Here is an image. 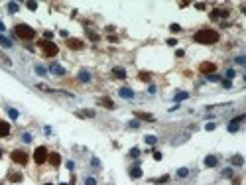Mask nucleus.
<instances>
[{
    "label": "nucleus",
    "instance_id": "obj_1",
    "mask_svg": "<svg viewBox=\"0 0 246 185\" xmlns=\"http://www.w3.org/2000/svg\"><path fill=\"white\" fill-rule=\"evenodd\" d=\"M193 40L197 43H203V46H211V43H217L219 41V32L215 30H209V28H203L193 35Z\"/></svg>",
    "mask_w": 246,
    "mask_h": 185
},
{
    "label": "nucleus",
    "instance_id": "obj_2",
    "mask_svg": "<svg viewBox=\"0 0 246 185\" xmlns=\"http://www.w3.org/2000/svg\"><path fill=\"white\" fill-rule=\"evenodd\" d=\"M14 32H16V35L20 40H34L36 38V30L30 28L28 24H18L16 28H14Z\"/></svg>",
    "mask_w": 246,
    "mask_h": 185
},
{
    "label": "nucleus",
    "instance_id": "obj_3",
    "mask_svg": "<svg viewBox=\"0 0 246 185\" xmlns=\"http://www.w3.org/2000/svg\"><path fill=\"white\" fill-rule=\"evenodd\" d=\"M38 46H40V49H41V53L46 55V57H55L57 53H59V47L55 46L53 41H47V40H41V41H38Z\"/></svg>",
    "mask_w": 246,
    "mask_h": 185
},
{
    "label": "nucleus",
    "instance_id": "obj_4",
    "mask_svg": "<svg viewBox=\"0 0 246 185\" xmlns=\"http://www.w3.org/2000/svg\"><path fill=\"white\" fill-rule=\"evenodd\" d=\"M12 160L16 161V164H20V166H26L28 164V154L24 150H14L12 152Z\"/></svg>",
    "mask_w": 246,
    "mask_h": 185
},
{
    "label": "nucleus",
    "instance_id": "obj_5",
    "mask_svg": "<svg viewBox=\"0 0 246 185\" xmlns=\"http://www.w3.org/2000/svg\"><path fill=\"white\" fill-rule=\"evenodd\" d=\"M47 150L43 146H40V148H36V152H34V160H36V164H43V161L47 160Z\"/></svg>",
    "mask_w": 246,
    "mask_h": 185
},
{
    "label": "nucleus",
    "instance_id": "obj_6",
    "mask_svg": "<svg viewBox=\"0 0 246 185\" xmlns=\"http://www.w3.org/2000/svg\"><path fill=\"white\" fill-rule=\"evenodd\" d=\"M199 71L203 73V75H211V73L217 71V65L211 63V61H205V63H201V65H199Z\"/></svg>",
    "mask_w": 246,
    "mask_h": 185
},
{
    "label": "nucleus",
    "instance_id": "obj_7",
    "mask_svg": "<svg viewBox=\"0 0 246 185\" xmlns=\"http://www.w3.org/2000/svg\"><path fill=\"white\" fill-rule=\"evenodd\" d=\"M67 47H69V49H83V41L71 38V40H67Z\"/></svg>",
    "mask_w": 246,
    "mask_h": 185
},
{
    "label": "nucleus",
    "instance_id": "obj_8",
    "mask_svg": "<svg viewBox=\"0 0 246 185\" xmlns=\"http://www.w3.org/2000/svg\"><path fill=\"white\" fill-rule=\"evenodd\" d=\"M8 134H10V124L4 122V120H0V138H6Z\"/></svg>",
    "mask_w": 246,
    "mask_h": 185
},
{
    "label": "nucleus",
    "instance_id": "obj_9",
    "mask_svg": "<svg viewBox=\"0 0 246 185\" xmlns=\"http://www.w3.org/2000/svg\"><path fill=\"white\" fill-rule=\"evenodd\" d=\"M49 71L53 73V75H57V77H61V75H65V69L61 67V65H57V63H51V67H49Z\"/></svg>",
    "mask_w": 246,
    "mask_h": 185
},
{
    "label": "nucleus",
    "instance_id": "obj_10",
    "mask_svg": "<svg viewBox=\"0 0 246 185\" xmlns=\"http://www.w3.org/2000/svg\"><path fill=\"white\" fill-rule=\"evenodd\" d=\"M47 158H49V164H51V166H53V167H57L59 164H61V156H59V154H57V152H53V154H49V156H47Z\"/></svg>",
    "mask_w": 246,
    "mask_h": 185
},
{
    "label": "nucleus",
    "instance_id": "obj_11",
    "mask_svg": "<svg viewBox=\"0 0 246 185\" xmlns=\"http://www.w3.org/2000/svg\"><path fill=\"white\" fill-rule=\"evenodd\" d=\"M228 14H230L228 10H213V12H211V20H217L219 16H222V18H227V16H228Z\"/></svg>",
    "mask_w": 246,
    "mask_h": 185
},
{
    "label": "nucleus",
    "instance_id": "obj_12",
    "mask_svg": "<svg viewBox=\"0 0 246 185\" xmlns=\"http://www.w3.org/2000/svg\"><path fill=\"white\" fill-rule=\"evenodd\" d=\"M217 164H219V160L215 158V156H207V158H205V166H207V167H215Z\"/></svg>",
    "mask_w": 246,
    "mask_h": 185
},
{
    "label": "nucleus",
    "instance_id": "obj_13",
    "mask_svg": "<svg viewBox=\"0 0 246 185\" xmlns=\"http://www.w3.org/2000/svg\"><path fill=\"white\" fill-rule=\"evenodd\" d=\"M118 93H120V97H124V99H132V97H134V93L130 91L128 87H122V89H120V91H118Z\"/></svg>",
    "mask_w": 246,
    "mask_h": 185
},
{
    "label": "nucleus",
    "instance_id": "obj_14",
    "mask_svg": "<svg viewBox=\"0 0 246 185\" xmlns=\"http://www.w3.org/2000/svg\"><path fill=\"white\" fill-rule=\"evenodd\" d=\"M112 75L118 77V79H124V77H126V71H124L122 67H114V69H112Z\"/></svg>",
    "mask_w": 246,
    "mask_h": 185
},
{
    "label": "nucleus",
    "instance_id": "obj_15",
    "mask_svg": "<svg viewBox=\"0 0 246 185\" xmlns=\"http://www.w3.org/2000/svg\"><path fill=\"white\" fill-rule=\"evenodd\" d=\"M130 177H134V179L142 177V169H140V167H130Z\"/></svg>",
    "mask_w": 246,
    "mask_h": 185
},
{
    "label": "nucleus",
    "instance_id": "obj_16",
    "mask_svg": "<svg viewBox=\"0 0 246 185\" xmlns=\"http://www.w3.org/2000/svg\"><path fill=\"white\" fill-rule=\"evenodd\" d=\"M136 118H140V120H154V116L148 112H136Z\"/></svg>",
    "mask_w": 246,
    "mask_h": 185
},
{
    "label": "nucleus",
    "instance_id": "obj_17",
    "mask_svg": "<svg viewBox=\"0 0 246 185\" xmlns=\"http://www.w3.org/2000/svg\"><path fill=\"white\" fill-rule=\"evenodd\" d=\"M0 46H2V47H12V41H10L8 38H4L2 34H0Z\"/></svg>",
    "mask_w": 246,
    "mask_h": 185
},
{
    "label": "nucleus",
    "instance_id": "obj_18",
    "mask_svg": "<svg viewBox=\"0 0 246 185\" xmlns=\"http://www.w3.org/2000/svg\"><path fill=\"white\" fill-rule=\"evenodd\" d=\"M99 102H101V105H102V106H107V108H114V102H112V101H110V99H101Z\"/></svg>",
    "mask_w": 246,
    "mask_h": 185
},
{
    "label": "nucleus",
    "instance_id": "obj_19",
    "mask_svg": "<svg viewBox=\"0 0 246 185\" xmlns=\"http://www.w3.org/2000/svg\"><path fill=\"white\" fill-rule=\"evenodd\" d=\"M79 79L83 81V83H89V81H91V75H89L87 71H81V73H79Z\"/></svg>",
    "mask_w": 246,
    "mask_h": 185
},
{
    "label": "nucleus",
    "instance_id": "obj_20",
    "mask_svg": "<svg viewBox=\"0 0 246 185\" xmlns=\"http://www.w3.org/2000/svg\"><path fill=\"white\" fill-rule=\"evenodd\" d=\"M187 97H189V93H177L175 97H173V101H175V102H179V101H185Z\"/></svg>",
    "mask_w": 246,
    "mask_h": 185
},
{
    "label": "nucleus",
    "instance_id": "obj_21",
    "mask_svg": "<svg viewBox=\"0 0 246 185\" xmlns=\"http://www.w3.org/2000/svg\"><path fill=\"white\" fill-rule=\"evenodd\" d=\"M230 161H232V166H242V164H244V158H242V156H234Z\"/></svg>",
    "mask_w": 246,
    "mask_h": 185
},
{
    "label": "nucleus",
    "instance_id": "obj_22",
    "mask_svg": "<svg viewBox=\"0 0 246 185\" xmlns=\"http://www.w3.org/2000/svg\"><path fill=\"white\" fill-rule=\"evenodd\" d=\"M8 12H10V14H16V12H18V4H16V2H10V4H8Z\"/></svg>",
    "mask_w": 246,
    "mask_h": 185
},
{
    "label": "nucleus",
    "instance_id": "obj_23",
    "mask_svg": "<svg viewBox=\"0 0 246 185\" xmlns=\"http://www.w3.org/2000/svg\"><path fill=\"white\" fill-rule=\"evenodd\" d=\"M8 177H10V181H14V183H18V181H22V175H20V173H10Z\"/></svg>",
    "mask_w": 246,
    "mask_h": 185
},
{
    "label": "nucleus",
    "instance_id": "obj_24",
    "mask_svg": "<svg viewBox=\"0 0 246 185\" xmlns=\"http://www.w3.org/2000/svg\"><path fill=\"white\" fill-rule=\"evenodd\" d=\"M156 142H158V138H156V136H146V144L148 146H154Z\"/></svg>",
    "mask_w": 246,
    "mask_h": 185
},
{
    "label": "nucleus",
    "instance_id": "obj_25",
    "mask_svg": "<svg viewBox=\"0 0 246 185\" xmlns=\"http://www.w3.org/2000/svg\"><path fill=\"white\" fill-rule=\"evenodd\" d=\"M187 175H189V169L187 167H181L179 171H177V177H187Z\"/></svg>",
    "mask_w": 246,
    "mask_h": 185
},
{
    "label": "nucleus",
    "instance_id": "obj_26",
    "mask_svg": "<svg viewBox=\"0 0 246 185\" xmlns=\"http://www.w3.org/2000/svg\"><path fill=\"white\" fill-rule=\"evenodd\" d=\"M140 79H142V81H150V79H152V75H150L148 71H142V73H140Z\"/></svg>",
    "mask_w": 246,
    "mask_h": 185
},
{
    "label": "nucleus",
    "instance_id": "obj_27",
    "mask_svg": "<svg viewBox=\"0 0 246 185\" xmlns=\"http://www.w3.org/2000/svg\"><path fill=\"white\" fill-rule=\"evenodd\" d=\"M8 116L12 118V120H16V118H18V110H14V108H8Z\"/></svg>",
    "mask_w": 246,
    "mask_h": 185
},
{
    "label": "nucleus",
    "instance_id": "obj_28",
    "mask_svg": "<svg viewBox=\"0 0 246 185\" xmlns=\"http://www.w3.org/2000/svg\"><path fill=\"white\" fill-rule=\"evenodd\" d=\"M169 30H171L173 34H177V32H181V26H179V24H171V26H169Z\"/></svg>",
    "mask_w": 246,
    "mask_h": 185
},
{
    "label": "nucleus",
    "instance_id": "obj_29",
    "mask_svg": "<svg viewBox=\"0 0 246 185\" xmlns=\"http://www.w3.org/2000/svg\"><path fill=\"white\" fill-rule=\"evenodd\" d=\"M36 73H38V75H46V67H41V65H36Z\"/></svg>",
    "mask_w": 246,
    "mask_h": 185
},
{
    "label": "nucleus",
    "instance_id": "obj_30",
    "mask_svg": "<svg viewBox=\"0 0 246 185\" xmlns=\"http://www.w3.org/2000/svg\"><path fill=\"white\" fill-rule=\"evenodd\" d=\"M167 179H169V175H161V177H158V179H154V181L156 183H166Z\"/></svg>",
    "mask_w": 246,
    "mask_h": 185
},
{
    "label": "nucleus",
    "instance_id": "obj_31",
    "mask_svg": "<svg viewBox=\"0 0 246 185\" xmlns=\"http://www.w3.org/2000/svg\"><path fill=\"white\" fill-rule=\"evenodd\" d=\"M130 156H132V158H138V156H140V150H138V148H132V150H130Z\"/></svg>",
    "mask_w": 246,
    "mask_h": 185
},
{
    "label": "nucleus",
    "instance_id": "obj_32",
    "mask_svg": "<svg viewBox=\"0 0 246 185\" xmlns=\"http://www.w3.org/2000/svg\"><path fill=\"white\" fill-rule=\"evenodd\" d=\"M87 34H89V38H91L93 41H99V35H96L95 32H89V30H87Z\"/></svg>",
    "mask_w": 246,
    "mask_h": 185
},
{
    "label": "nucleus",
    "instance_id": "obj_33",
    "mask_svg": "<svg viewBox=\"0 0 246 185\" xmlns=\"http://www.w3.org/2000/svg\"><path fill=\"white\" fill-rule=\"evenodd\" d=\"M225 75H227V79H228V81H232V77H234V69H228V71L225 73Z\"/></svg>",
    "mask_w": 246,
    "mask_h": 185
},
{
    "label": "nucleus",
    "instance_id": "obj_34",
    "mask_svg": "<svg viewBox=\"0 0 246 185\" xmlns=\"http://www.w3.org/2000/svg\"><path fill=\"white\" fill-rule=\"evenodd\" d=\"M236 130H238V124H236V122L228 124V132H236Z\"/></svg>",
    "mask_w": 246,
    "mask_h": 185
},
{
    "label": "nucleus",
    "instance_id": "obj_35",
    "mask_svg": "<svg viewBox=\"0 0 246 185\" xmlns=\"http://www.w3.org/2000/svg\"><path fill=\"white\" fill-rule=\"evenodd\" d=\"M85 185H96L95 177H87V179H85Z\"/></svg>",
    "mask_w": 246,
    "mask_h": 185
},
{
    "label": "nucleus",
    "instance_id": "obj_36",
    "mask_svg": "<svg viewBox=\"0 0 246 185\" xmlns=\"http://www.w3.org/2000/svg\"><path fill=\"white\" fill-rule=\"evenodd\" d=\"M207 79H209V81H221V77H219V75H215V73H211V75H207Z\"/></svg>",
    "mask_w": 246,
    "mask_h": 185
},
{
    "label": "nucleus",
    "instance_id": "obj_37",
    "mask_svg": "<svg viewBox=\"0 0 246 185\" xmlns=\"http://www.w3.org/2000/svg\"><path fill=\"white\" fill-rule=\"evenodd\" d=\"M205 128H207L209 132H211V130H215V128H217V124H215V122H209V124H207V126H205Z\"/></svg>",
    "mask_w": 246,
    "mask_h": 185
},
{
    "label": "nucleus",
    "instance_id": "obj_38",
    "mask_svg": "<svg viewBox=\"0 0 246 185\" xmlns=\"http://www.w3.org/2000/svg\"><path fill=\"white\" fill-rule=\"evenodd\" d=\"M26 6H28V8H30V10H36V8H38V4H36V2H28Z\"/></svg>",
    "mask_w": 246,
    "mask_h": 185
},
{
    "label": "nucleus",
    "instance_id": "obj_39",
    "mask_svg": "<svg viewBox=\"0 0 246 185\" xmlns=\"http://www.w3.org/2000/svg\"><path fill=\"white\" fill-rule=\"evenodd\" d=\"M43 35H46V40L49 41L51 38H53V32H49V30H47V32H46V34H43Z\"/></svg>",
    "mask_w": 246,
    "mask_h": 185
},
{
    "label": "nucleus",
    "instance_id": "obj_40",
    "mask_svg": "<svg viewBox=\"0 0 246 185\" xmlns=\"http://www.w3.org/2000/svg\"><path fill=\"white\" fill-rule=\"evenodd\" d=\"M195 8H197V10H205V4H203V2H197Z\"/></svg>",
    "mask_w": 246,
    "mask_h": 185
},
{
    "label": "nucleus",
    "instance_id": "obj_41",
    "mask_svg": "<svg viewBox=\"0 0 246 185\" xmlns=\"http://www.w3.org/2000/svg\"><path fill=\"white\" fill-rule=\"evenodd\" d=\"M22 140H24V142H32V136H30V134H24V136H22Z\"/></svg>",
    "mask_w": 246,
    "mask_h": 185
},
{
    "label": "nucleus",
    "instance_id": "obj_42",
    "mask_svg": "<svg viewBox=\"0 0 246 185\" xmlns=\"http://www.w3.org/2000/svg\"><path fill=\"white\" fill-rule=\"evenodd\" d=\"M230 85H232V83H230V81H228V79H225V81H222V87H225V89H228Z\"/></svg>",
    "mask_w": 246,
    "mask_h": 185
},
{
    "label": "nucleus",
    "instance_id": "obj_43",
    "mask_svg": "<svg viewBox=\"0 0 246 185\" xmlns=\"http://www.w3.org/2000/svg\"><path fill=\"white\" fill-rule=\"evenodd\" d=\"M130 126H132V128H138V126H140V122H138V120H132V122H130Z\"/></svg>",
    "mask_w": 246,
    "mask_h": 185
},
{
    "label": "nucleus",
    "instance_id": "obj_44",
    "mask_svg": "<svg viewBox=\"0 0 246 185\" xmlns=\"http://www.w3.org/2000/svg\"><path fill=\"white\" fill-rule=\"evenodd\" d=\"M154 160L160 161V160H161V154H160V152H154Z\"/></svg>",
    "mask_w": 246,
    "mask_h": 185
},
{
    "label": "nucleus",
    "instance_id": "obj_45",
    "mask_svg": "<svg viewBox=\"0 0 246 185\" xmlns=\"http://www.w3.org/2000/svg\"><path fill=\"white\" fill-rule=\"evenodd\" d=\"M222 175H225V177H232V169H227V171L222 173Z\"/></svg>",
    "mask_w": 246,
    "mask_h": 185
},
{
    "label": "nucleus",
    "instance_id": "obj_46",
    "mask_svg": "<svg viewBox=\"0 0 246 185\" xmlns=\"http://www.w3.org/2000/svg\"><path fill=\"white\" fill-rule=\"evenodd\" d=\"M73 183H75V177L71 179V183H61V185H73Z\"/></svg>",
    "mask_w": 246,
    "mask_h": 185
},
{
    "label": "nucleus",
    "instance_id": "obj_47",
    "mask_svg": "<svg viewBox=\"0 0 246 185\" xmlns=\"http://www.w3.org/2000/svg\"><path fill=\"white\" fill-rule=\"evenodd\" d=\"M4 30H6V28H4V24H2V22H0V32H4Z\"/></svg>",
    "mask_w": 246,
    "mask_h": 185
},
{
    "label": "nucleus",
    "instance_id": "obj_48",
    "mask_svg": "<svg viewBox=\"0 0 246 185\" xmlns=\"http://www.w3.org/2000/svg\"><path fill=\"white\" fill-rule=\"evenodd\" d=\"M0 158H2V150H0Z\"/></svg>",
    "mask_w": 246,
    "mask_h": 185
},
{
    "label": "nucleus",
    "instance_id": "obj_49",
    "mask_svg": "<svg viewBox=\"0 0 246 185\" xmlns=\"http://www.w3.org/2000/svg\"><path fill=\"white\" fill-rule=\"evenodd\" d=\"M46 185H51V183H46Z\"/></svg>",
    "mask_w": 246,
    "mask_h": 185
}]
</instances>
